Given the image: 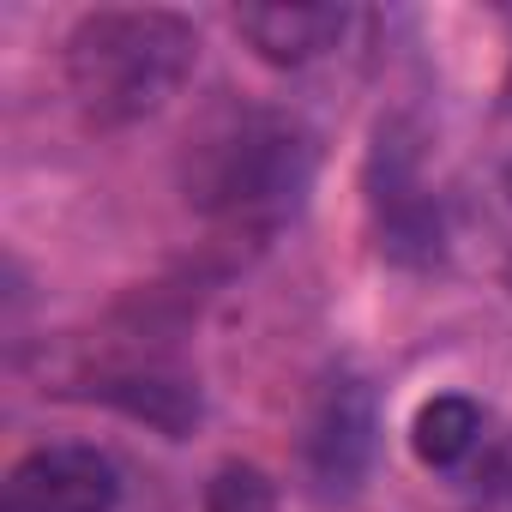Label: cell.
Returning a JSON list of instances; mask_svg holds the SVG:
<instances>
[{"label": "cell", "instance_id": "cell-1", "mask_svg": "<svg viewBox=\"0 0 512 512\" xmlns=\"http://www.w3.org/2000/svg\"><path fill=\"white\" fill-rule=\"evenodd\" d=\"M61 61L85 121L133 127V121H151L193 79L199 31L169 7H97L67 31Z\"/></svg>", "mask_w": 512, "mask_h": 512}, {"label": "cell", "instance_id": "cell-2", "mask_svg": "<svg viewBox=\"0 0 512 512\" xmlns=\"http://www.w3.org/2000/svg\"><path fill=\"white\" fill-rule=\"evenodd\" d=\"M314 187V139L278 109H229L217 115L187 157V199L241 235L284 229Z\"/></svg>", "mask_w": 512, "mask_h": 512}, {"label": "cell", "instance_id": "cell-3", "mask_svg": "<svg viewBox=\"0 0 512 512\" xmlns=\"http://www.w3.org/2000/svg\"><path fill=\"white\" fill-rule=\"evenodd\" d=\"M121 506V470L103 446L85 440H49L25 452L7 470L0 512H115Z\"/></svg>", "mask_w": 512, "mask_h": 512}, {"label": "cell", "instance_id": "cell-4", "mask_svg": "<svg viewBox=\"0 0 512 512\" xmlns=\"http://www.w3.org/2000/svg\"><path fill=\"white\" fill-rule=\"evenodd\" d=\"M374 446H380V416H374V392L362 380H338L326 386L314 422H308V440H302V464L314 476V488L326 500H344L362 488L368 464H374Z\"/></svg>", "mask_w": 512, "mask_h": 512}, {"label": "cell", "instance_id": "cell-5", "mask_svg": "<svg viewBox=\"0 0 512 512\" xmlns=\"http://www.w3.org/2000/svg\"><path fill=\"white\" fill-rule=\"evenodd\" d=\"M241 43L266 67H314L332 55L350 31V7H302V0H272V7H241L235 13Z\"/></svg>", "mask_w": 512, "mask_h": 512}, {"label": "cell", "instance_id": "cell-6", "mask_svg": "<svg viewBox=\"0 0 512 512\" xmlns=\"http://www.w3.org/2000/svg\"><path fill=\"white\" fill-rule=\"evenodd\" d=\"M374 169H386V181L374 175V217H380V235L392 253H440V211H434V193L422 187L416 175V157L398 151L392 133H380V151H374Z\"/></svg>", "mask_w": 512, "mask_h": 512}, {"label": "cell", "instance_id": "cell-7", "mask_svg": "<svg viewBox=\"0 0 512 512\" xmlns=\"http://www.w3.org/2000/svg\"><path fill=\"white\" fill-rule=\"evenodd\" d=\"M476 440H482V404L464 398V392L428 398V404L416 410V422H410V446H416V458H422L428 470L464 464V458L476 452Z\"/></svg>", "mask_w": 512, "mask_h": 512}, {"label": "cell", "instance_id": "cell-8", "mask_svg": "<svg viewBox=\"0 0 512 512\" xmlns=\"http://www.w3.org/2000/svg\"><path fill=\"white\" fill-rule=\"evenodd\" d=\"M103 398L121 404L127 416L163 428V434H187V428L199 422V392L181 386V380H109Z\"/></svg>", "mask_w": 512, "mask_h": 512}, {"label": "cell", "instance_id": "cell-9", "mask_svg": "<svg viewBox=\"0 0 512 512\" xmlns=\"http://www.w3.org/2000/svg\"><path fill=\"white\" fill-rule=\"evenodd\" d=\"M205 512H278V488L260 464H223L205 488Z\"/></svg>", "mask_w": 512, "mask_h": 512}, {"label": "cell", "instance_id": "cell-10", "mask_svg": "<svg viewBox=\"0 0 512 512\" xmlns=\"http://www.w3.org/2000/svg\"><path fill=\"white\" fill-rule=\"evenodd\" d=\"M500 109L512 115V61H506V79H500Z\"/></svg>", "mask_w": 512, "mask_h": 512}, {"label": "cell", "instance_id": "cell-11", "mask_svg": "<svg viewBox=\"0 0 512 512\" xmlns=\"http://www.w3.org/2000/svg\"><path fill=\"white\" fill-rule=\"evenodd\" d=\"M506 199H512V169H506ZM506 284H512V260H506Z\"/></svg>", "mask_w": 512, "mask_h": 512}]
</instances>
